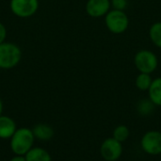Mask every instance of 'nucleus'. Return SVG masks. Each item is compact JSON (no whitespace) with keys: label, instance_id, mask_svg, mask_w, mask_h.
Here are the masks:
<instances>
[{"label":"nucleus","instance_id":"nucleus-14","mask_svg":"<svg viewBox=\"0 0 161 161\" xmlns=\"http://www.w3.org/2000/svg\"><path fill=\"white\" fill-rule=\"evenodd\" d=\"M155 104L148 99H142L137 104V111L142 116H148L155 110Z\"/></svg>","mask_w":161,"mask_h":161},{"label":"nucleus","instance_id":"nucleus-10","mask_svg":"<svg viewBox=\"0 0 161 161\" xmlns=\"http://www.w3.org/2000/svg\"><path fill=\"white\" fill-rule=\"evenodd\" d=\"M32 132L35 139L42 142L50 141L54 137V129L46 124H38L33 127Z\"/></svg>","mask_w":161,"mask_h":161},{"label":"nucleus","instance_id":"nucleus-2","mask_svg":"<svg viewBox=\"0 0 161 161\" xmlns=\"http://www.w3.org/2000/svg\"><path fill=\"white\" fill-rule=\"evenodd\" d=\"M21 59L22 50L17 44L8 42L0 44V69H12L19 64Z\"/></svg>","mask_w":161,"mask_h":161},{"label":"nucleus","instance_id":"nucleus-17","mask_svg":"<svg viewBox=\"0 0 161 161\" xmlns=\"http://www.w3.org/2000/svg\"><path fill=\"white\" fill-rule=\"evenodd\" d=\"M110 4L113 9L125 10L127 7V0H110Z\"/></svg>","mask_w":161,"mask_h":161},{"label":"nucleus","instance_id":"nucleus-12","mask_svg":"<svg viewBox=\"0 0 161 161\" xmlns=\"http://www.w3.org/2000/svg\"><path fill=\"white\" fill-rule=\"evenodd\" d=\"M149 99L155 106L161 107V77L153 79L150 89L148 90Z\"/></svg>","mask_w":161,"mask_h":161},{"label":"nucleus","instance_id":"nucleus-13","mask_svg":"<svg viewBox=\"0 0 161 161\" xmlns=\"http://www.w3.org/2000/svg\"><path fill=\"white\" fill-rule=\"evenodd\" d=\"M153 82V79L151 77L150 74H144V73H140L138 76L136 77L135 80V85L137 89L142 92H148V90L151 87V84Z\"/></svg>","mask_w":161,"mask_h":161},{"label":"nucleus","instance_id":"nucleus-20","mask_svg":"<svg viewBox=\"0 0 161 161\" xmlns=\"http://www.w3.org/2000/svg\"><path fill=\"white\" fill-rule=\"evenodd\" d=\"M2 111H3V103L2 100L0 99V115H2Z\"/></svg>","mask_w":161,"mask_h":161},{"label":"nucleus","instance_id":"nucleus-11","mask_svg":"<svg viewBox=\"0 0 161 161\" xmlns=\"http://www.w3.org/2000/svg\"><path fill=\"white\" fill-rule=\"evenodd\" d=\"M25 158L26 161H52L50 154L42 147H32Z\"/></svg>","mask_w":161,"mask_h":161},{"label":"nucleus","instance_id":"nucleus-16","mask_svg":"<svg viewBox=\"0 0 161 161\" xmlns=\"http://www.w3.org/2000/svg\"><path fill=\"white\" fill-rule=\"evenodd\" d=\"M149 37L157 47L161 48V22H157L151 25L149 29Z\"/></svg>","mask_w":161,"mask_h":161},{"label":"nucleus","instance_id":"nucleus-19","mask_svg":"<svg viewBox=\"0 0 161 161\" xmlns=\"http://www.w3.org/2000/svg\"><path fill=\"white\" fill-rule=\"evenodd\" d=\"M9 161H26L25 156H19V155H14Z\"/></svg>","mask_w":161,"mask_h":161},{"label":"nucleus","instance_id":"nucleus-8","mask_svg":"<svg viewBox=\"0 0 161 161\" xmlns=\"http://www.w3.org/2000/svg\"><path fill=\"white\" fill-rule=\"evenodd\" d=\"M110 8V0H88L86 3V12L93 18L106 16Z\"/></svg>","mask_w":161,"mask_h":161},{"label":"nucleus","instance_id":"nucleus-3","mask_svg":"<svg viewBox=\"0 0 161 161\" xmlns=\"http://www.w3.org/2000/svg\"><path fill=\"white\" fill-rule=\"evenodd\" d=\"M107 28L113 34H122L129 25V19L125 10L110 9L105 16Z\"/></svg>","mask_w":161,"mask_h":161},{"label":"nucleus","instance_id":"nucleus-6","mask_svg":"<svg viewBox=\"0 0 161 161\" xmlns=\"http://www.w3.org/2000/svg\"><path fill=\"white\" fill-rule=\"evenodd\" d=\"M142 149L150 156L161 155V132L151 130L143 134L141 140Z\"/></svg>","mask_w":161,"mask_h":161},{"label":"nucleus","instance_id":"nucleus-1","mask_svg":"<svg viewBox=\"0 0 161 161\" xmlns=\"http://www.w3.org/2000/svg\"><path fill=\"white\" fill-rule=\"evenodd\" d=\"M34 141L32 129L27 127L17 128L9 139V147L14 155L25 156L33 147Z\"/></svg>","mask_w":161,"mask_h":161},{"label":"nucleus","instance_id":"nucleus-5","mask_svg":"<svg viewBox=\"0 0 161 161\" xmlns=\"http://www.w3.org/2000/svg\"><path fill=\"white\" fill-rule=\"evenodd\" d=\"M9 8L19 18H29L39 8V0H10Z\"/></svg>","mask_w":161,"mask_h":161},{"label":"nucleus","instance_id":"nucleus-18","mask_svg":"<svg viewBox=\"0 0 161 161\" xmlns=\"http://www.w3.org/2000/svg\"><path fill=\"white\" fill-rule=\"evenodd\" d=\"M7 38V28L4 24L0 23V44L5 42Z\"/></svg>","mask_w":161,"mask_h":161},{"label":"nucleus","instance_id":"nucleus-15","mask_svg":"<svg viewBox=\"0 0 161 161\" xmlns=\"http://www.w3.org/2000/svg\"><path fill=\"white\" fill-rule=\"evenodd\" d=\"M130 137V130L125 125H119L116 126L112 132V138L120 142H125Z\"/></svg>","mask_w":161,"mask_h":161},{"label":"nucleus","instance_id":"nucleus-4","mask_svg":"<svg viewBox=\"0 0 161 161\" xmlns=\"http://www.w3.org/2000/svg\"><path fill=\"white\" fill-rule=\"evenodd\" d=\"M134 63L140 73L151 75L157 70L158 59L156 54L151 50L142 49L136 53L134 57Z\"/></svg>","mask_w":161,"mask_h":161},{"label":"nucleus","instance_id":"nucleus-7","mask_svg":"<svg viewBox=\"0 0 161 161\" xmlns=\"http://www.w3.org/2000/svg\"><path fill=\"white\" fill-rule=\"evenodd\" d=\"M123 144L115 139H106L100 146L101 157L106 161H117L123 155Z\"/></svg>","mask_w":161,"mask_h":161},{"label":"nucleus","instance_id":"nucleus-9","mask_svg":"<svg viewBox=\"0 0 161 161\" xmlns=\"http://www.w3.org/2000/svg\"><path fill=\"white\" fill-rule=\"evenodd\" d=\"M16 129V123L12 118L5 115H0V139H10Z\"/></svg>","mask_w":161,"mask_h":161}]
</instances>
